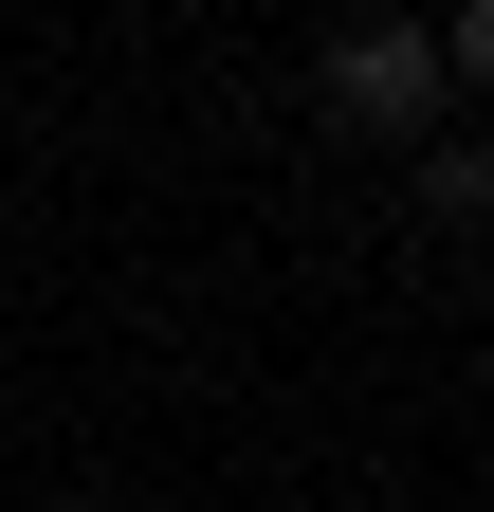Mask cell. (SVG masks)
Instances as JSON below:
<instances>
[{"instance_id": "3957f363", "label": "cell", "mask_w": 494, "mask_h": 512, "mask_svg": "<svg viewBox=\"0 0 494 512\" xmlns=\"http://www.w3.org/2000/svg\"><path fill=\"white\" fill-rule=\"evenodd\" d=\"M183 19H220V0H183Z\"/></svg>"}, {"instance_id": "6da1fadb", "label": "cell", "mask_w": 494, "mask_h": 512, "mask_svg": "<svg viewBox=\"0 0 494 512\" xmlns=\"http://www.w3.org/2000/svg\"><path fill=\"white\" fill-rule=\"evenodd\" d=\"M458 92H440V55H421L403 19H348L330 37V128H366V147H403V128H440Z\"/></svg>"}, {"instance_id": "7a4b0ae2", "label": "cell", "mask_w": 494, "mask_h": 512, "mask_svg": "<svg viewBox=\"0 0 494 512\" xmlns=\"http://www.w3.org/2000/svg\"><path fill=\"white\" fill-rule=\"evenodd\" d=\"M421 220H494V147L476 128H421Z\"/></svg>"}]
</instances>
